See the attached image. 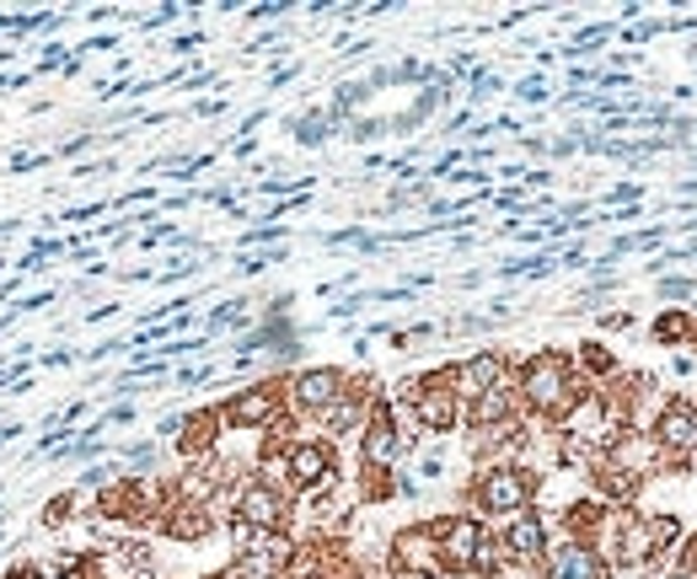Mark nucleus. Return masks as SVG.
<instances>
[{
  "instance_id": "f704fd0d",
  "label": "nucleus",
  "mask_w": 697,
  "mask_h": 579,
  "mask_svg": "<svg viewBox=\"0 0 697 579\" xmlns=\"http://www.w3.org/2000/svg\"><path fill=\"white\" fill-rule=\"evenodd\" d=\"M5 547H11V531H5V526H0V553H5Z\"/></svg>"
},
{
  "instance_id": "f8f14e48",
  "label": "nucleus",
  "mask_w": 697,
  "mask_h": 579,
  "mask_svg": "<svg viewBox=\"0 0 697 579\" xmlns=\"http://www.w3.org/2000/svg\"><path fill=\"white\" fill-rule=\"evenodd\" d=\"M548 547H553V536H548V515H537V510L509 515L505 531H500V553H505L509 564H520V569L548 564Z\"/></svg>"
},
{
  "instance_id": "cd10ccee",
  "label": "nucleus",
  "mask_w": 697,
  "mask_h": 579,
  "mask_svg": "<svg viewBox=\"0 0 697 579\" xmlns=\"http://www.w3.org/2000/svg\"><path fill=\"white\" fill-rule=\"evenodd\" d=\"M209 376H215V365H183V371H178L172 382H178V386H204Z\"/></svg>"
},
{
  "instance_id": "dca6fc26",
  "label": "nucleus",
  "mask_w": 697,
  "mask_h": 579,
  "mask_svg": "<svg viewBox=\"0 0 697 579\" xmlns=\"http://www.w3.org/2000/svg\"><path fill=\"white\" fill-rule=\"evenodd\" d=\"M220 435H226V419H220V408L209 402V408H189V413H183V435H178L172 446H178L183 461H204V456H215Z\"/></svg>"
},
{
  "instance_id": "a878e982",
  "label": "nucleus",
  "mask_w": 697,
  "mask_h": 579,
  "mask_svg": "<svg viewBox=\"0 0 697 579\" xmlns=\"http://www.w3.org/2000/svg\"><path fill=\"white\" fill-rule=\"evenodd\" d=\"M445 472V450L435 446V450H424V461H419V483H435Z\"/></svg>"
},
{
  "instance_id": "1a4fd4ad",
  "label": "nucleus",
  "mask_w": 697,
  "mask_h": 579,
  "mask_svg": "<svg viewBox=\"0 0 697 579\" xmlns=\"http://www.w3.org/2000/svg\"><path fill=\"white\" fill-rule=\"evenodd\" d=\"M296 564V542L285 531H248L237 526V558H231V579H279Z\"/></svg>"
},
{
  "instance_id": "2eb2a0df",
  "label": "nucleus",
  "mask_w": 697,
  "mask_h": 579,
  "mask_svg": "<svg viewBox=\"0 0 697 579\" xmlns=\"http://www.w3.org/2000/svg\"><path fill=\"white\" fill-rule=\"evenodd\" d=\"M649 435H654V446L665 450V456L693 461V456H697V408H693V402H665Z\"/></svg>"
},
{
  "instance_id": "6e6552de",
  "label": "nucleus",
  "mask_w": 697,
  "mask_h": 579,
  "mask_svg": "<svg viewBox=\"0 0 697 579\" xmlns=\"http://www.w3.org/2000/svg\"><path fill=\"white\" fill-rule=\"evenodd\" d=\"M441 553L445 575H494L500 542L483 531L478 515H441Z\"/></svg>"
},
{
  "instance_id": "9d476101",
  "label": "nucleus",
  "mask_w": 697,
  "mask_h": 579,
  "mask_svg": "<svg viewBox=\"0 0 697 579\" xmlns=\"http://www.w3.org/2000/svg\"><path fill=\"white\" fill-rule=\"evenodd\" d=\"M413 446L397 424V402L392 397H376L371 413H365V430H360V467L365 472H397L402 450Z\"/></svg>"
},
{
  "instance_id": "f257e3e1",
  "label": "nucleus",
  "mask_w": 697,
  "mask_h": 579,
  "mask_svg": "<svg viewBox=\"0 0 697 579\" xmlns=\"http://www.w3.org/2000/svg\"><path fill=\"white\" fill-rule=\"evenodd\" d=\"M515 397H520V413H537V419H569L590 391H585L579 365H574L564 349H537L531 360L515 365Z\"/></svg>"
},
{
  "instance_id": "4468645a",
  "label": "nucleus",
  "mask_w": 697,
  "mask_h": 579,
  "mask_svg": "<svg viewBox=\"0 0 697 579\" xmlns=\"http://www.w3.org/2000/svg\"><path fill=\"white\" fill-rule=\"evenodd\" d=\"M606 575H612V564L590 542H579V536L553 542L548 547V564H542V579H606Z\"/></svg>"
},
{
  "instance_id": "4be33fe9",
  "label": "nucleus",
  "mask_w": 697,
  "mask_h": 579,
  "mask_svg": "<svg viewBox=\"0 0 697 579\" xmlns=\"http://www.w3.org/2000/svg\"><path fill=\"white\" fill-rule=\"evenodd\" d=\"M55 161V150H11L5 156V172L11 178H27V172H38V167H49Z\"/></svg>"
},
{
  "instance_id": "2f4dec72",
  "label": "nucleus",
  "mask_w": 697,
  "mask_h": 579,
  "mask_svg": "<svg viewBox=\"0 0 697 579\" xmlns=\"http://www.w3.org/2000/svg\"><path fill=\"white\" fill-rule=\"evenodd\" d=\"M285 11H290L285 0H268V5H253L248 16H253V22H268V16H285Z\"/></svg>"
},
{
  "instance_id": "412c9836",
  "label": "nucleus",
  "mask_w": 697,
  "mask_h": 579,
  "mask_svg": "<svg viewBox=\"0 0 697 579\" xmlns=\"http://www.w3.org/2000/svg\"><path fill=\"white\" fill-rule=\"evenodd\" d=\"M654 338L660 343H687L693 338V317L687 312H665V317L654 322Z\"/></svg>"
},
{
  "instance_id": "c9c22d12",
  "label": "nucleus",
  "mask_w": 697,
  "mask_h": 579,
  "mask_svg": "<svg viewBox=\"0 0 697 579\" xmlns=\"http://www.w3.org/2000/svg\"><path fill=\"white\" fill-rule=\"evenodd\" d=\"M204 579H226V575H204Z\"/></svg>"
},
{
  "instance_id": "f03ea898",
  "label": "nucleus",
  "mask_w": 697,
  "mask_h": 579,
  "mask_svg": "<svg viewBox=\"0 0 697 579\" xmlns=\"http://www.w3.org/2000/svg\"><path fill=\"white\" fill-rule=\"evenodd\" d=\"M215 408H220L226 430H237V435H274V430L296 424V419H290V376H274V371H268L263 382L220 397Z\"/></svg>"
},
{
  "instance_id": "ddd939ff",
  "label": "nucleus",
  "mask_w": 697,
  "mask_h": 579,
  "mask_svg": "<svg viewBox=\"0 0 697 579\" xmlns=\"http://www.w3.org/2000/svg\"><path fill=\"white\" fill-rule=\"evenodd\" d=\"M509 382H515V365H509L505 349H472L467 360H456V391H461V402H472V397H483V391L509 386Z\"/></svg>"
},
{
  "instance_id": "393cba45",
  "label": "nucleus",
  "mask_w": 697,
  "mask_h": 579,
  "mask_svg": "<svg viewBox=\"0 0 697 579\" xmlns=\"http://www.w3.org/2000/svg\"><path fill=\"white\" fill-rule=\"evenodd\" d=\"M654 290H660L665 301H693V295H697V285H693V279H660Z\"/></svg>"
},
{
  "instance_id": "20e7f679",
  "label": "nucleus",
  "mask_w": 697,
  "mask_h": 579,
  "mask_svg": "<svg viewBox=\"0 0 697 579\" xmlns=\"http://www.w3.org/2000/svg\"><path fill=\"white\" fill-rule=\"evenodd\" d=\"M537 488H542V472L537 467H526V461H489V467L472 472L467 499H472L478 515H505L509 520V515L531 510Z\"/></svg>"
},
{
  "instance_id": "7c9ffc66",
  "label": "nucleus",
  "mask_w": 697,
  "mask_h": 579,
  "mask_svg": "<svg viewBox=\"0 0 697 579\" xmlns=\"http://www.w3.org/2000/svg\"><path fill=\"white\" fill-rule=\"evenodd\" d=\"M27 430H33V424H22V419H0V450L11 446V441H22Z\"/></svg>"
},
{
  "instance_id": "423d86ee",
  "label": "nucleus",
  "mask_w": 697,
  "mask_h": 579,
  "mask_svg": "<svg viewBox=\"0 0 697 579\" xmlns=\"http://www.w3.org/2000/svg\"><path fill=\"white\" fill-rule=\"evenodd\" d=\"M279 478L290 494H307L317 499L327 488H338V446L327 435H301L285 446V461H279Z\"/></svg>"
},
{
  "instance_id": "b1692460",
  "label": "nucleus",
  "mask_w": 697,
  "mask_h": 579,
  "mask_svg": "<svg viewBox=\"0 0 697 579\" xmlns=\"http://www.w3.org/2000/svg\"><path fill=\"white\" fill-rule=\"evenodd\" d=\"M285 237H290V231L274 220V226H253V231H242V242H237V248H242V253H248V248H274V242H285Z\"/></svg>"
},
{
  "instance_id": "bb28decb",
  "label": "nucleus",
  "mask_w": 697,
  "mask_h": 579,
  "mask_svg": "<svg viewBox=\"0 0 697 579\" xmlns=\"http://www.w3.org/2000/svg\"><path fill=\"white\" fill-rule=\"evenodd\" d=\"M515 97H520V102H542V97H548V81H542V75H526V81L515 86Z\"/></svg>"
},
{
  "instance_id": "473e14b6",
  "label": "nucleus",
  "mask_w": 697,
  "mask_h": 579,
  "mask_svg": "<svg viewBox=\"0 0 697 579\" xmlns=\"http://www.w3.org/2000/svg\"><path fill=\"white\" fill-rule=\"evenodd\" d=\"M38 579H86V575H75V569L64 564V569H38Z\"/></svg>"
},
{
  "instance_id": "6ab92c4d",
  "label": "nucleus",
  "mask_w": 697,
  "mask_h": 579,
  "mask_svg": "<svg viewBox=\"0 0 697 579\" xmlns=\"http://www.w3.org/2000/svg\"><path fill=\"white\" fill-rule=\"evenodd\" d=\"M253 322V301L248 295H231V301H220L209 317H204V338H215V333H226V327H248Z\"/></svg>"
},
{
  "instance_id": "aec40b11",
  "label": "nucleus",
  "mask_w": 697,
  "mask_h": 579,
  "mask_svg": "<svg viewBox=\"0 0 697 579\" xmlns=\"http://www.w3.org/2000/svg\"><path fill=\"white\" fill-rule=\"evenodd\" d=\"M75 505H81V488H60V494H49V499L38 505V526H44V531H64V526L75 520Z\"/></svg>"
},
{
  "instance_id": "72a5a7b5",
  "label": "nucleus",
  "mask_w": 697,
  "mask_h": 579,
  "mask_svg": "<svg viewBox=\"0 0 697 579\" xmlns=\"http://www.w3.org/2000/svg\"><path fill=\"white\" fill-rule=\"evenodd\" d=\"M665 579H697V569H693V564H687V569H671V575H665Z\"/></svg>"
},
{
  "instance_id": "c85d7f7f",
  "label": "nucleus",
  "mask_w": 697,
  "mask_h": 579,
  "mask_svg": "<svg viewBox=\"0 0 697 579\" xmlns=\"http://www.w3.org/2000/svg\"><path fill=\"white\" fill-rule=\"evenodd\" d=\"M81 354H70V349H49V354H38V365L44 371H64V365H75Z\"/></svg>"
},
{
  "instance_id": "7ed1b4c3",
  "label": "nucleus",
  "mask_w": 697,
  "mask_h": 579,
  "mask_svg": "<svg viewBox=\"0 0 697 579\" xmlns=\"http://www.w3.org/2000/svg\"><path fill=\"white\" fill-rule=\"evenodd\" d=\"M397 402L413 413V424L424 435H450L461 430V391H456V365H435V371H419L397 386Z\"/></svg>"
},
{
  "instance_id": "0eeeda50",
  "label": "nucleus",
  "mask_w": 697,
  "mask_h": 579,
  "mask_svg": "<svg viewBox=\"0 0 697 579\" xmlns=\"http://www.w3.org/2000/svg\"><path fill=\"white\" fill-rule=\"evenodd\" d=\"M354 386V371L344 365H301L290 371V419L296 424H322Z\"/></svg>"
},
{
  "instance_id": "a211bd4d",
  "label": "nucleus",
  "mask_w": 697,
  "mask_h": 579,
  "mask_svg": "<svg viewBox=\"0 0 697 579\" xmlns=\"http://www.w3.org/2000/svg\"><path fill=\"white\" fill-rule=\"evenodd\" d=\"M285 129L296 134V145H307V150H312V145H327V140H333L344 124H338L327 108H301L296 119H285Z\"/></svg>"
},
{
  "instance_id": "f3484780",
  "label": "nucleus",
  "mask_w": 697,
  "mask_h": 579,
  "mask_svg": "<svg viewBox=\"0 0 697 579\" xmlns=\"http://www.w3.org/2000/svg\"><path fill=\"white\" fill-rule=\"evenodd\" d=\"M215 510H204V505H189V499H172L161 520H156V531L161 536H172V542H204V536H215Z\"/></svg>"
},
{
  "instance_id": "39448f33",
  "label": "nucleus",
  "mask_w": 697,
  "mask_h": 579,
  "mask_svg": "<svg viewBox=\"0 0 697 579\" xmlns=\"http://www.w3.org/2000/svg\"><path fill=\"white\" fill-rule=\"evenodd\" d=\"M296 520V494L285 488V478H274L268 467H253L231 499V526L248 531H290Z\"/></svg>"
},
{
  "instance_id": "9b49d317",
  "label": "nucleus",
  "mask_w": 697,
  "mask_h": 579,
  "mask_svg": "<svg viewBox=\"0 0 697 579\" xmlns=\"http://www.w3.org/2000/svg\"><path fill=\"white\" fill-rule=\"evenodd\" d=\"M386 564L408 579H435L445 575V553H441V520H413L392 536Z\"/></svg>"
},
{
  "instance_id": "c756f323",
  "label": "nucleus",
  "mask_w": 697,
  "mask_h": 579,
  "mask_svg": "<svg viewBox=\"0 0 697 579\" xmlns=\"http://www.w3.org/2000/svg\"><path fill=\"white\" fill-rule=\"evenodd\" d=\"M178 435H183V413H167V419L156 424V446H161V441H178Z\"/></svg>"
},
{
  "instance_id": "5701e85b",
  "label": "nucleus",
  "mask_w": 697,
  "mask_h": 579,
  "mask_svg": "<svg viewBox=\"0 0 697 579\" xmlns=\"http://www.w3.org/2000/svg\"><path fill=\"white\" fill-rule=\"evenodd\" d=\"M579 365H585L590 376H617V360H612L601 343H579Z\"/></svg>"
}]
</instances>
